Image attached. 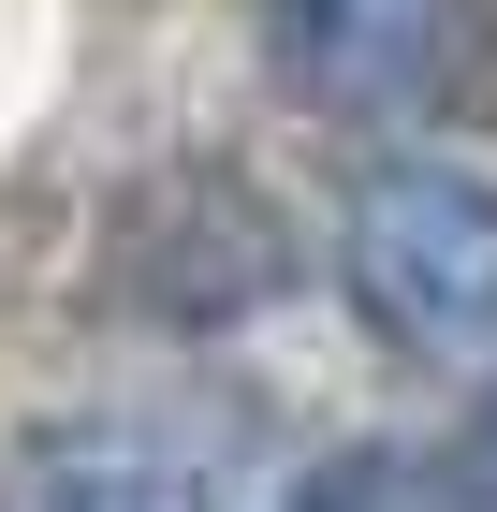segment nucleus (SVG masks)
Listing matches in <instances>:
<instances>
[{
    "label": "nucleus",
    "instance_id": "obj_3",
    "mask_svg": "<svg viewBox=\"0 0 497 512\" xmlns=\"http://www.w3.org/2000/svg\"><path fill=\"white\" fill-rule=\"evenodd\" d=\"M117 308L132 322H176V337H205V322L264 308L278 293V220L234 176H176V191H147L132 220H117Z\"/></svg>",
    "mask_w": 497,
    "mask_h": 512
},
{
    "label": "nucleus",
    "instance_id": "obj_1",
    "mask_svg": "<svg viewBox=\"0 0 497 512\" xmlns=\"http://www.w3.org/2000/svg\"><path fill=\"white\" fill-rule=\"evenodd\" d=\"M337 293L410 366L497 381V176L468 161H366L337 205Z\"/></svg>",
    "mask_w": 497,
    "mask_h": 512
},
{
    "label": "nucleus",
    "instance_id": "obj_6",
    "mask_svg": "<svg viewBox=\"0 0 497 512\" xmlns=\"http://www.w3.org/2000/svg\"><path fill=\"white\" fill-rule=\"evenodd\" d=\"M424 498H439V512H497V381L468 395L454 439H424Z\"/></svg>",
    "mask_w": 497,
    "mask_h": 512
},
{
    "label": "nucleus",
    "instance_id": "obj_4",
    "mask_svg": "<svg viewBox=\"0 0 497 512\" xmlns=\"http://www.w3.org/2000/svg\"><path fill=\"white\" fill-rule=\"evenodd\" d=\"M0 512H234L220 454L161 410H44L0 439Z\"/></svg>",
    "mask_w": 497,
    "mask_h": 512
},
{
    "label": "nucleus",
    "instance_id": "obj_2",
    "mask_svg": "<svg viewBox=\"0 0 497 512\" xmlns=\"http://www.w3.org/2000/svg\"><path fill=\"white\" fill-rule=\"evenodd\" d=\"M264 59L307 118L439 132L497 88V0H264Z\"/></svg>",
    "mask_w": 497,
    "mask_h": 512
},
{
    "label": "nucleus",
    "instance_id": "obj_5",
    "mask_svg": "<svg viewBox=\"0 0 497 512\" xmlns=\"http://www.w3.org/2000/svg\"><path fill=\"white\" fill-rule=\"evenodd\" d=\"M278 512H439V498H424V454H410V439H337V454L293 469Z\"/></svg>",
    "mask_w": 497,
    "mask_h": 512
}]
</instances>
